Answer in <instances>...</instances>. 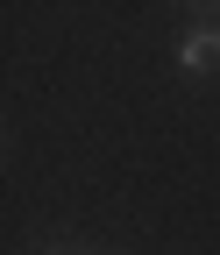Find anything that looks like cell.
Returning a JSON list of instances; mask_svg holds the SVG:
<instances>
[{
	"mask_svg": "<svg viewBox=\"0 0 220 255\" xmlns=\"http://www.w3.org/2000/svg\"><path fill=\"white\" fill-rule=\"evenodd\" d=\"M178 71H185V78H213V71H220V21L185 28V43H178Z\"/></svg>",
	"mask_w": 220,
	"mask_h": 255,
	"instance_id": "cell-1",
	"label": "cell"
}]
</instances>
